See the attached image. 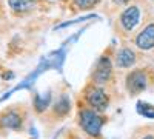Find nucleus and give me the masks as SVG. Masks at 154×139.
<instances>
[{
  "instance_id": "obj_1",
  "label": "nucleus",
  "mask_w": 154,
  "mask_h": 139,
  "mask_svg": "<svg viewBox=\"0 0 154 139\" xmlns=\"http://www.w3.org/2000/svg\"><path fill=\"white\" fill-rule=\"evenodd\" d=\"M103 122H105V119L93 108H82L79 111V124H80V127L83 128L85 133H88L89 136H93V137L100 136Z\"/></svg>"
},
{
  "instance_id": "obj_2",
  "label": "nucleus",
  "mask_w": 154,
  "mask_h": 139,
  "mask_svg": "<svg viewBox=\"0 0 154 139\" xmlns=\"http://www.w3.org/2000/svg\"><path fill=\"white\" fill-rule=\"evenodd\" d=\"M85 100L88 107L96 110L97 113L105 111L109 105V96L100 85H89L85 90Z\"/></svg>"
},
{
  "instance_id": "obj_3",
  "label": "nucleus",
  "mask_w": 154,
  "mask_h": 139,
  "mask_svg": "<svg viewBox=\"0 0 154 139\" xmlns=\"http://www.w3.org/2000/svg\"><path fill=\"white\" fill-rule=\"evenodd\" d=\"M148 87V76L145 70H133L131 73H128L126 76V90L131 94H139L146 90Z\"/></svg>"
},
{
  "instance_id": "obj_4",
  "label": "nucleus",
  "mask_w": 154,
  "mask_h": 139,
  "mask_svg": "<svg viewBox=\"0 0 154 139\" xmlns=\"http://www.w3.org/2000/svg\"><path fill=\"white\" fill-rule=\"evenodd\" d=\"M111 74H112V65H111V60L108 56H102L94 68L93 73V81L96 85H103L111 79Z\"/></svg>"
},
{
  "instance_id": "obj_5",
  "label": "nucleus",
  "mask_w": 154,
  "mask_h": 139,
  "mask_svg": "<svg viewBox=\"0 0 154 139\" xmlns=\"http://www.w3.org/2000/svg\"><path fill=\"white\" fill-rule=\"evenodd\" d=\"M23 115L16 108H8L0 113V127L8 130H20L23 125Z\"/></svg>"
},
{
  "instance_id": "obj_6",
  "label": "nucleus",
  "mask_w": 154,
  "mask_h": 139,
  "mask_svg": "<svg viewBox=\"0 0 154 139\" xmlns=\"http://www.w3.org/2000/svg\"><path fill=\"white\" fill-rule=\"evenodd\" d=\"M140 22V9L139 6H128L120 14V25L125 31H133Z\"/></svg>"
},
{
  "instance_id": "obj_7",
  "label": "nucleus",
  "mask_w": 154,
  "mask_h": 139,
  "mask_svg": "<svg viewBox=\"0 0 154 139\" xmlns=\"http://www.w3.org/2000/svg\"><path fill=\"white\" fill-rule=\"evenodd\" d=\"M136 45L137 48L148 51V49L154 48V23H149L140 31L136 37Z\"/></svg>"
},
{
  "instance_id": "obj_8",
  "label": "nucleus",
  "mask_w": 154,
  "mask_h": 139,
  "mask_svg": "<svg viewBox=\"0 0 154 139\" xmlns=\"http://www.w3.org/2000/svg\"><path fill=\"white\" fill-rule=\"evenodd\" d=\"M136 64V53L131 48H122L116 54V65L119 68H130Z\"/></svg>"
},
{
  "instance_id": "obj_9",
  "label": "nucleus",
  "mask_w": 154,
  "mask_h": 139,
  "mask_svg": "<svg viewBox=\"0 0 154 139\" xmlns=\"http://www.w3.org/2000/svg\"><path fill=\"white\" fill-rule=\"evenodd\" d=\"M38 0H8L9 8L14 12H28L35 8Z\"/></svg>"
},
{
  "instance_id": "obj_10",
  "label": "nucleus",
  "mask_w": 154,
  "mask_h": 139,
  "mask_svg": "<svg viewBox=\"0 0 154 139\" xmlns=\"http://www.w3.org/2000/svg\"><path fill=\"white\" fill-rule=\"evenodd\" d=\"M71 110V102H69V97L65 96V94H62L56 102L53 105V111H54V115L63 118V116H66L68 113Z\"/></svg>"
},
{
  "instance_id": "obj_11",
  "label": "nucleus",
  "mask_w": 154,
  "mask_h": 139,
  "mask_svg": "<svg viewBox=\"0 0 154 139\" xmlns=\"http://www.w3.org/2000/svg\"><path fill=\"white\" fill-rule=\"evenodd\" d=\"M49 100H51V96L49 94H45V96L43 94H37L35 99H34V110L37 113L45 111L48 108V105H49Z\"/></svg>"
},
{
  "instance_id": "obj_12",
  "label": "nucleus",
  "mask_w": 154,
  "mask_h": 139,
  "mask_svg": "<svg viewBox=\"0 0 154 139\" xmlns=\"http://www.w3.org/2000/svg\"><path fill=\"white\" fill-rule=\"evenodd\" d=\"M75 8H79V9H91L94 8L100 0H72Z\"/></svg>"
},
{
  "instance_id": "obj_13",
  "label": "nucleus",
  "mask_w": 154,
  "mask_h": 139,
  "mask_svg": "<svg viewBox=\"0 0 154 139\" xmlns=\"http://www.w3.org/2000/svg\"><path fill=\"white\" fill-rule=\"evenodd\" d=\"M116 3H119V5H125V3H128L130 0H114Z\"/></svg>"
},
{
  "instance_id": "obj_14",
  "label": "nucleus",
  "mask_w": 154,
  "mask_h": 139,
  "mask_svg": "<svg viewBox=\"0 0 154 139\" xmlns=\"http://www.w3.org/2000/svg\"><path fill=\"white\" fill-rule=\"evenodd\" d=\"M142 139H154V136H151V134H148V136H145V137H142Z\"/></svg>"
},
{
  "instance_id": "obj_15",
  "label": "nucleus",
  "mask_w": 154,
  "mask_h": 139,
  "mask_svg": "<svg viewBox=\"0 0 154 139\" xmlns=\"http://www.w3.org/2000/svg\"><path fill=\"white\" fill-rule=\"evenodd\" d=\"M53 2H56V0H53Z\"/></svg>"
}]
</instances>
